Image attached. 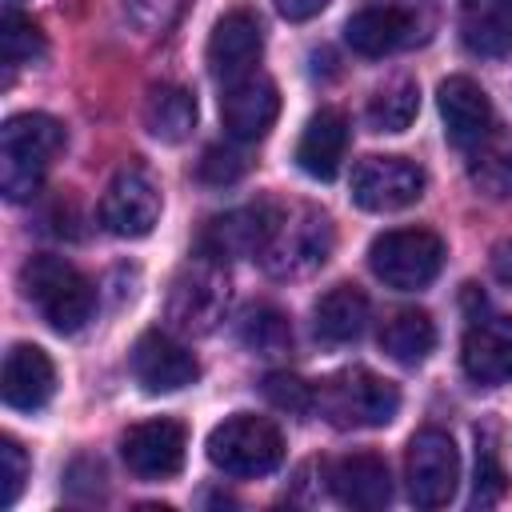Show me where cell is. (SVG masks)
Segmentation results:
<instances>
[{"mask_svg":"<svg viewBox=\"0 0 512 512\" xmlns=\"http://www.w3.org/2000/svg\"><path fill=\"white\" fill-rule=\"evenodd\" d=\"M260 52H264L260 16L252 8H232L216 20V28L208 36V48H204V60H208V72L220 84H232V80H240L256 68Z\"/></svg>","mask_w":512,"mask_h":512,"instance_id":"5bb4252c","label":"cell"},{"mask_svg":"<svg viewBox=\"0 0 512 512\" xmlns=\"http://www.w3.org/2000/svg\"><path fill=\"white\" fill-rule=\"evenodd\" d=\"M276 200H256L244 208H232L224 216H212L200 232V252L216 256V260H236V256H260V248L268 244L276 220H280Z\"/></svg>","mask_w":512,"mask_h":512,"instance_id":"7c38bea8","label":"cell"},{"mask_svg":"<svg viewBox=\"0 0 512 512\" xmlns=\"http://www.w3.org/2000/svg\"><path fill=\"white\" fill-rule=\"evenodd\" d=\"M420 112V88L416 80H392L380 92H372L364 120L372 132H404Z\"/></svg>","mask_w":512,"mask_h":512,"instance_id":"4316f807","label":"cell"},{"mask_svg":"<svg viewBox=\"0 0 512 512\" xmlns=\"http://www.w3.org/2000/svg\"><path fill=\"white\" fill-rule=\"evenodd\" d=\"M20 284H24V296L36 304V312L48 320V328L64 336L80 332L96 312L92 280L64 256H52V252L28 256L20 268Z\"/></svg>","mask_w":512,"mask_h":512,"instance_id":"7a4b0ae2","label":"cell"},{"mask_svg":"<svg viewBox=\"0 0 512 512\" xmlns=\"http://www.w3.org/2000/svg\"><path fill=\"white\" fill-rule=\"evenodd\" d=\"M368 268L396 292L428 288L444 268V240L432 228H392L368 244Z\"/></svg>","mask_w":512,"mask_h":512,"instance_id":"8992f818","label":"cell"},{"mask_svg":"<svg viewBox=\"0 0 512 512\" xmlns=\"http://www.w3.org/2000/svg\"><path fill=\"white\" fill-rule=\"evenodd\" d=\"M184 452H188V432L168 416L140 420L120 436V456L128 472L140 480H172L184 468Z\"/></svg>","mask_w":512,"mask_h":512,"instance_id":"8fae6325","label":"cell"},{"mask_svg":"<svg viewBox=\"0 0 512 512\" xmlns=\"http://www.w3.org/2000/svg\"><path fill=\"white\" fill-rule=\"evenodd\" d=\"M464 376L476 384H504L512 380V316L476 320L460 344Z\"/></svg>","mask_w":512,"mask_h":512,"instance_id":"d6986e66","label":"cell"},{"mask_svg":"<svg viewBox=\"0 0 512 512\" xmlns=\"http://www.w3.org/2000/svg\"><path fill=\"white\" fill-rule=\"evenodd\" d=\"M224 260L208 256V252H196V260L176 276L172 284V296H168V320L180 328V332H212L216 320L224 316L228 308V276L220 268Z\"/></svg>","mask_w":512,"mask_h":512,"instance_id":"ba28073f","label":"cell"},{"mask_svg":"<svg viewBox=\"0 0 512 512\" xmlns=\"http://www.w3.org/2000/svg\"><path fill=\"white\" fill-rule=\"evenodd\" d=\"M328 4H332V0H272V8H276L284 20H292V24H296V20H312V16L324 12Z\"/></svg>","mask_w":512,"mask_h":512,"instance_id":"836d02e7","label":"cell"},{"mask_svg":"<svg viewBox=\"0 0 512 512\" xmlns=\"http://www.w3.org/2000/svg\"><path fill=\"white\" fill-rule=\"evenodd\" d=\"M460 36L472 56L512 52V0H464Z\"/></svg>","mask_w":512,"mask_h":512,"instance_id":"cb8c5ba5","label":"cell"},{"mask_svg":"<svg viewBox=\"0 0 512 512\" xmlns=\"http://www.w3.org/2000/svg\"><path fill=\"white\" fill-rule=\"evenodd\" d=\"M312 328L324 344L356 340L368 328V296L356 284H332L312 308Z\"/></svg>","mask_w":512,"mask_h":512,"instance_id":"7402d4cb","label":"cell"},{"mask_svg":"<svg viewBox=\"0 0 512 512\" xmlns=\"http://www.w3.org/2000/svg\"><path fill=\"white\" fill-rule=\"evenodd\" d=\"M424 196V168L408 156H364L352 168V204L364 212H400Z\"/></svg>","mask_w":512,"mask_h":512,"instance_id":"9c48e42d","label":"cell"},{"mask_svg":"<svg viewBox=\"0 0 512 512\" xmlns=\"http://www.w3.org/2000/svg\"><path fill=\"white\" fill-rule=\"evenodd\" d=\"M44 32L28 20V16H20V12H4V24H0V60H4V68H8V76L16 72V68H24V64H36V60H44Z\"/></svg>","mask_w":512,"mask_h":512,"instance_id":"f1b7e54d","label":"cell"},{"mask_svg":"<svg viewBox=\"0 0 512 512\" xmlns=\"http://www.w3.org/2000/svg\"><path fill=\"white\" fill-rule=\"evenodd\" d=\"M24 480H28V456L12 436H4L0 440V508H12L20 500Z\"/></svg>","mask_w":512,"mask_h":512,"instance_id":"d6a6232c","label":"cell"},{"mask_svg":"<svg viewBox=\"0 0 512 512\" xmlns=\"http://www.w3.org/2000/svg\"><path fill=\"white\" fill-rule=\"evenodd\" d=\"M332 252V220L320 208H280V220L260 248V264L276 280H296L316 272Z\"/></svg>","mask_w":512,"mask_h":512,"instance_id":"277c9868","label":"cell"},{"mask_svg":"<svg viewBox=\"0 0 512 512\" xmlns=\"http://www.w3.org/2000/svg\"><path fill=\"white\" fill-rule=\"evenodd\" d=\"M144 128L160 144H184L196 128V96L180 84H156L144 96Z\"/></svg>","mask_w":512,"mask_h":512,"instance_id":"603a6c76","label":"cell"},{"mask_svg":"<svg viewBox=\"0 0 512 512\" xmlns=\"http://www.w3.org/2000/svg\"><path fill=\"white\" fill-rule=\"evenodd\" d=\"M508 492V472L500 464V452H496V440L492 432H476V476H472V504L476 508H492L500 504Z\"/></svg>","mask_w":512,"mask_h":512,"instance_id":"f546056e","label":"cell"},{"mask_svg":"<svg viewBox=\"0 0 512 512\" xmlns=\"http://www.w3.org/2000/svg\"><path fill=\"white\" fill-rule=\"evenodd\" d=\"M208 460L224 476H240V480L268 476L284 460V436L272 420L252 416V412H236L208 432Z\"/></svg>","mask_w":512,"mask_h":512,"instance_id":"5b68a950","label":"cell"},{"mask_svg":"<svg viewBox=\"0 0 512 512\" xmlns=\"http://www.w3.org/2000/svg\"><path fill=\"white\" fill-rule=\"evenodd\" d=\"M260 392H264V400H268L272 408H280V412H288V416H308V412H316V384H304L300 376L272 372V376H264Z\"/></svg>","mask_w":512,"mask_h":512,"instance_id":"4dcf8cb0","label":"cell"},{"mask_svg":"<svg viewBox=\"0 0 512 512\" xmlns=\"http://www.w3.org/2000/svg\"><path fill=\"white\" fill-rule=\"evenodd\" d=\"M492 272H496V280H500V284H508V288H512V236H508V240H500V244L492 248Z\"/></svg>","mask_w":512,"mask_h":512,"instance_id":"e575fe53","label":"cell"},{"mask_svg":"<svg viewBox=\"0 0 512 512\" xmlns=\"http://www.w3.org/2000/svg\"><path fill=\"white\" fill-rule=\"evenodd\" d=\"M128 368H132L136 384H140L144 392H152V396L180 392V388H188V384L200 376L196 356H192L180 340H172L168 332H160V328L144 332V336L132 344Z\"/></svg>","mask_w":512,"mask_h":512,"instance_id":"4fadbf2b","label":"cell"},{"mask_svg":"<svg viewBox=\"0 0 512 512\" xmlns=\"http://www.w3.org/2000/svg\"><path fill=\"white\" fill-rule=\"evenodd\" d=\"M56 392V368L44 348L36 344H12L4 352L0 372V396L16 412H40Z\"/></svg>","mask_w":512,"mask_h":512,"instance_id":"ac0fdd59","label":"cell"},{"mask_svg":"<svg viewBox=\"0 0 512 512\" xmlns=\"http://www.w3.org/2000/svg\"><path fill=\"white\" fill-rule=\"evenodd\" d=\"M404 480L416 508H444L460 484V452L452 436L440 428H420L404 452Z\"/></svg>","mask_w":512,"mask_h":512,"instance_id":"52a82bcc","label":"cell"},{"mask_svg":"<svg viewBox=\"0 0 512 512\" xmlns=\"http://www.w3.org/2000/svg\"><path fill=\"white\" fill-rule=\"evenodd\" d=\"M316 412L332 428H384L400 412V388L368 368H344L316 388Z\"/></svg>","mask_w":512,"mask_h":512,"instance_id":"3957f363","label":"cell"},{"mask_svg":"<svg viewBox=\"0 0 512 512\" xmlns=\"http://www.w3.org/2000/svg\"><path fill=\"white\" fill-rule=\"evenodd\" d=\"M380 348H384L396 364H404V368L424 364V360L432 356V348H436V324H432V316L420 312V308H400V312H392V316L384 320V328H380Z\"/></svg>","mask_w":512,"mask_h":512,"instance_id":"d4e9b609","label":"cell"},{"mask_svg":"<svg viewBox=\"0 0 512 512\" xmlns=\"http://www.w3.org/2000/svg\"><path fill=\"white\" fill-rule=\"evenodd\" d=\"M276 116H280V92L264 72H248V76L224 84L220 120H224V132L232 140H240V144L264 140L268 128L276 124Z\"/></svg>","mask_w":512,"mask_h":512,"instance_id":"9a60e30c","label":"cell"},{"mask_svg":"<svg viewBox=\"0 0 512 512\" xmlns=\"http://www.w3.org/2000/svg\"><path fill=\"white\" fill-rule=\"evenodd\" d=\"M244 172H248V160H244V152H236V148H224V144H212V148H204V156H200V164H196V176H200L204 184H216V188H224V184H236Z\"/></svg>","mask_w":512,"mask_h":512,"instance_id":"1f68e13d","label":"cell"},{"mask_svg":"<svg viewBox=\"0 0 512 512\" xmlns=\"http://www.w3.org/2000/svg\"><path fill=\"white\" fill-rule=\"evenodd\" d=\"M348 140H352L348 116L340 108H320L304 124L300 140H296V164H300V172H308L312 180H332L340 172L344 156H348Z\"/></svg>","mask_w":512,"mask_h":512,"instance_id":"ffe728a7","label":"cell"},{"mask_svg":"<svg viewBox=\"0 0 512 512\" xmlns=\"http://www.w3.org/2000/svg\"><path fill=\"white\" fill-rule=\"evenodd\" d=\"M236 336L244 348L260 352V356H276V352H288L292 344V324L280 308L272 304H252L244 308V316L236 320Z\"/></svg>","mask_w":512,"mask_h":512,"instance_id":"83f0119b","label":"cell"},{"mask_svg":"<svg viewBox=\"0 0 512 512\" xmlns=\"http://www.w3.org/2000/svg\"><path fill=\"white\" fill-rule=\"evenodd\" d=\"M468 176L472 184L492 196V200H508L512 196V132L492 128L472 152H468Z\"/></svg>","mask_w":512,"mask_h":512,"instance_id":"484cf974","label":"cell"},{"mask_svg":"<svg viewBox=\"0 0 512 512\" xmlns=\"http://www.w3.org/2000/svg\"><path fill=\"white\" fill-rule=\"evenodd\" d=\"M416 36H420V16L408 8H396V4L360 8L344 24V40L360 56H392V52L416 44Z\"/></svg>","mask_w":512,"mask_h":512,"instance_id":"e0dca14e","label":"cell"},{"mask_svg":"<svg viewBox=\"0 0 512 512\" xmlns=\"http://www.w3.org/2000/svg\"><path fill=\"white\" fill-rule=\"evenodd\" d=\"M328 484H332L336 500L348 504V508L372 512V508H384L392 500V476H388L384 456H376V452L340 456L332 464V472H328Z\"/></svg>","mask_w":512,"mask_h":512,"instance_id":"44dd1931","label":"cell"},{"mask_svg":"<svg viewBox=\"0 0 512 512\" xmlns=\"http://www.w3.org/2000/svg\"><path fill=\"white\" fill-rule=\"evenodd\" d=\"M436 108L444 120V136L452 148L472 152L496 124H492V100L488 92L468 76H448L436 88Z\"/></svg>","mask_w":512,"mask_h":512,"instance_id":"2e32d148","label":"cell"},{"mask_svg":"<svg viewBox=\"0 0 512 512\" xmlns=\"http://www.w3.org/2000/svg\"><path fill=\"white\" fill-rule=\"evenodd\" d=\"M156 220H160V188H156V180L140 164L120 168L108 180L104 196H100V224L120 240H140V236H148L156 228Z\"/></svg>","mask_w":512,"mask_h":512,"instance_id":"30bf717a","label":"cell"},{"mask_svg":"<svg viewBox=\"0 0 512 512\" xmlns=\"http://www.w3.org/2000/svg\"><path fill=\"white\" fill-rule=\"evenodd\" d=\"M64 148V124L48 112L8 116L0 128V192L8 200H32Z\"/></svg>","mask_w":512,"mask_h":512,"instance_id":"6da1fadb","label":"cell"}]
</instances>
